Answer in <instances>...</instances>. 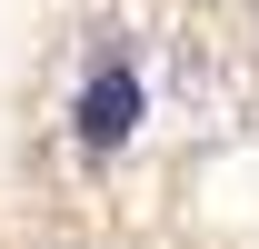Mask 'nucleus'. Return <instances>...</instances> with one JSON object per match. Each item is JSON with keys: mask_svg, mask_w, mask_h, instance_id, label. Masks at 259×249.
Wrapping results in <instances>:
<instances>
[{"mask_svg": "<svg viewBox=\"0 0 259 249\" xmlns=\"http://www.w3.org/2000/svg\"><path fill=\"white\" fill-rule=\"evenodd\" d=\"M70 120H80V140H90V150H120L130 130H140V70H100L90 90H80V110H70Z\"/></svg>", "mask_w": 259, "mask_h": 249, "instance_id": "1", "label": "nucleus"}]
</instances>
